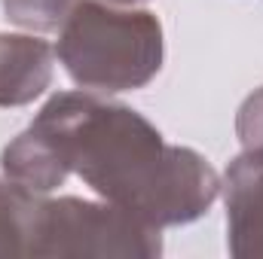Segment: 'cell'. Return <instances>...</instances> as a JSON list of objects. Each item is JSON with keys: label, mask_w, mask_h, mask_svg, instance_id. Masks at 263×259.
Returning <instances> with one entry per match:
<instances>
[{"label": "cell", "mask_w": 263, "mask_h": 259, "mask_svg": "<svg viewBox=\"0 0 263 259\" xmlns=\"http://www.w3.org/2000/svg\"><path fill=\"white\" fill-rule=\"evenodd\" d=\"M31 128L49 140L67 177L77 174L153 229L196 223L220 195V177L202 153L168 143L147 116L98 92L52 95Z\"/></svg>", "instance_id": "cell-1"}, {"label": "cell", "mask_w": 263, "mask_h": 259, "mask_svg": "<svg viewBox=\"0 0 263 259\" xmlns=\"http://www.w3.org/2000/svg\"><path fill=\"white\" fill-rule=\"evenodd\" d=\"M55 55L86 92H135L150 85L162 70V21L150 9L80 0L59 28Z\"/></svg>", "instance_id": "cell-2"}, {"label": "cell", "mask_w": 263, "mask_h": 259, "mask_svg": "<svg viewBox=\"0 0 263 259\" xmlns=\"http://www.w3.org/2000/svg\"><path fill=\"white\" fill-rule=\"evenodd\" d=\"M162 253V229H153L110 201L77 195L46 198L37 207L31 256L153 259Z\"/></svg>", "instance_id": "cell-3"}, {"label": "cell", "mask_w": 263, "mask_h": 259, "mask_svg": "<svg viewBox=\"0 0 263 259\" xmlns=\"http://www.w3.org/2000/svg\"><path fill=\"white\" fill-rule=\"evenodd\" d=\"M227 250L236 259H263V149H242L223 180Z\"/></svg>", "instance_id": "cell-4"}, {"label": "cell", "mask_w": 263, "mask_h": 259, "mask_svg": "<svg viewBox=\"0 0 263 259\" xmlns=\"http://www.w3.org/2000/svg\"><path fill=\"white\" fill-rule=\"evenodd\" d=\"M55 73V46L37 34H0V107L34 104Z\"/></svg>", "instance_id": "cell-5"}, {"label": "cell", "mask_w": 263, "mask_h": 259, "mask_svg": "<svg viewBox=\"0 0 263 259\" xmlns=\"http://www.w3.org/2000/svg\"><path fill=\"white\" fill-rule=\"evenodd\" d=\"M0 168H3V177H9L18 186H25L31 192H40V195L55 192L59 186H65L67 180V171L59 162L55 149L49 146V140L40 131H34L31 125L3 146Z\"/></svg>", "instance_id": "cell-6"}, {"label": "cell", "mask_w": 263, "mask_h": 259, "mask_svg": "<svg viewBox=\"0 0 263 259\" xmlns=\"http://www.w3.org/2000/svg\"><path fill=\"white\" fill-rule=\"evenodd\" d=\"M43 195L0 177V256H31L34 220Z\"/></svg>", "instance_id": "cell-7"}, {"label": "cell", "mask_w": 263, "mask_h": 259, "mask_svg": "<svg viewBox=\"0 0 263 259\" xmlns=\"http://www.w3.org/2000/svg\"><path fill=\"white\" fill-rule=\"evenodd\" d=\"M0 3L12 25L31 34H46L65 25V18L80 0H0Z\"/></svg>", "instance_id": "cell-8"}, {"label": "cell", "mask_w": 263, "mask_h": 259, "mask_svg": "<svg viewBox=\"0 0 263 259\" xmlns=\"http://www.w3.org/2000/svg\"><path fill=\"white\" fill-rule=\"evenodd\" d=\"M236 134L242 149H263V85L242 101L236 113Z\"/></svg>", "instance_id": "cell-9"}, {"label": "cell", "mask_w": 263, "mask_h": 259, "mask_svg": "<svg viewBox=\"0 0 263 259\" xmlns=\"http://www.w3.org/2000/svg\"><path fill=\"white\" fill-rule=\"evenodd\" d=\"M104 3H114V6H138V3H147V0H104Z\"/></svg>", "instance_id": "cell-10"}]
</instances>
